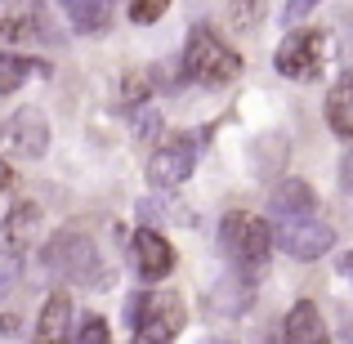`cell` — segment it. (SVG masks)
I'll list each match as a JSON object with an SVG mask.
<instances>
[{"instance_id":"obj_1","label":"cell","mask_w":353,"mask_h":344,"mask_svg":"<svg viewBox=\"0 0 353 344\" xmlns=\"http://www.w3.org/2000/svg\"><path fill=\"white\" fill-rule=\"evenodd\" d=\"M41 259H45V273L59 277V282H68V286H99V282L108 277L103 255H99L94 237H85L81 228L54 232Z\"/></svg>"},{"instance_id":"obj_2","label":"cell","mask_w":353,"mask_h":344,"mask_svg":"<svg viewBox=\"0 0 353 344\" xmlns=\"http://www.w3.org/2000/svg\"><path fill=\"white\" fill-rule=\"evenodd\" d=\"M183 72H188L197 85L219 90V85H228V81L241 77V54L219 32H210V27H192L188 45H183Z\"/></svg>"},{"instance_id":"obj_3","label":"cell","mask_w":353,"mask_h":344,"mask_svg":"<svg viewBox=\"0 0 353 344\" xmlns=\"http://www.w3.org/2000/svg\"><path fill=\"white\" fill-rule=\"evenodd\" d=\"M219 246L233 259L237 273H259L273 255V228L264 219L246 215V210H228L224 224H219Z\"/></svg>"},{"instance_id":"obj_4","label":"cell","mask_w":353,"mask_h":344,"mask_svg":"<svg viewBox=\"0 0 353 344\" xmlns=\"http://www.w3.org/2000/svg\"><path fill=\"white\" fill-rule=\"evenodd\" d=\"M188 322L174 295H157V291H139L130 300V327H134V344H174V336Z\"/></svg>"},{"instance_id":"obj_5","label":"cell","mask_w":353,"mask_h":344,"mask_svg":"<svg viewBox=\"0 0 353 344\" xmlns=\"http://www.w3.org/2000/svg\"><path fill=\"white\" fill-rule=\"evenodd\" d=\"M327 36L318 27H304V32H291L273 54V68L282 72L286 81H318L322 68H327Z\"/></svg>"},{"instance_id":"obj_6","label":"cell","mask_w":353,"mask_h":344,"mask_svg":"<svg viewBox=\"0 0 353 344\" xmlns=\"http://www.w3.org/2000/svg\"><path fill=\"white\" fill-rule=\"evenodd\" d=\"M0 152L23 156V161H36V156L50 152V121L36 108H23L0 125Z\"/></svg>"},{"instance_id":"obj_7","label":"cell","mask_w":353,"mask_h":344,"mask_svg":"<svg viewBox=\"0 0 353 344\" xmlns=\"http://www.w3.org/2000/svg\"><path fill=\"white\" fill-rule=\"evenodd\" d=\"M192 165H197V139H170L148 156V183L170 192L192 174Z\"/></svg>"},{"instance_id":"obj_8","label":"cell","mask_w":353,"mask_h":344,"mask_svg":"<svg viewBox=\"0 0 353 344\" xmlns=\"http://www.w3.org/2000/svg\"><path fill=\"white\" fill-rule=\"evenodd\" d=\"M273 241L291 259H318V255H327V250L336 246V228L322 224V219L313 215V219H295V224H277Z\"/></svg>"},{"instance_id":"obj_9","label":"cell","mask_w":353,"mask_h":344,"mask_svg":"<svg viewBox=\"0 0 353 344\" xmlns=\"http://www.w3.org/2000/svg\"><path fill=\"white\" fill-rule=\"evenodd\" d=\"M130 264L143 282H161V277L174 273V246L157 228H139L130 237Z\"/></svg>"},{"instance_id":"obj_10","label":"cell","mask_w":353,"mask_h":344,"mask_svg":"<svg viewBox=\"0 0 353 344\" xmlns=\"http://www.w3.org/2000/svg\"><path fill=\"white\" fill-rule=\"evenodd\" d=\"M45 36V9L41 0H0V41L5 45H27Z\"/></svg>"},{"instance_id":"obj_11","label":"cell","mask_w":353,"mask_h":344,"mask_svg":"<svg viewBox=\"0 0 353 344\" xmlns=\"http://www.w3.org/2000/svg\"><path fill=\"white\" fill-rule=\"evenodd\" d=\"M268 215L277 224H295V219H313L318 215V197L304 179H282L273 192H268Z\"/></svg>"},{"instance_id":"obj_12","label":"cell","mask_w":353,"mask_h":344,"mask_svg":"<svg viewBox=\"0 0 353 344\" xmlns=\"http://www.w3.org/2000/svg\"><path fill=\"white\" fill-rule=\"evenodd\" d=\"M36 224H41V206H36V201L9 206L5 224H0V250H5L9 259L27 255V250H32V237H36Z\"/></svg>"},{"instance_id":"obj_13","label":"cell","mask_w":353,"mask_h":344,"mask_svg":"<svg viewBox=\"0 0 353 344\" xmlns=\"http://www.w3.org/2000/svg\"><path fill=\"white\" fill-rule=\"evenodd\" d=\"M282 344H331V331L322 322L318 304L313 300H300L282 322Z\"/></svg>"},{"instance_id":"obj_14","label":"cell","mask_w":353,"mask_h":344,"mask_svg":"<svg viewBox=\"0 0 353 344\" xmlns=\"http://www.w3.org/2000/svg\"><path fill=\"white\" fill-rule=\"evenodd\" d=\"M72 336V295L68 291H54L45 300L41 318H36V340L32 344H68Z\"/></svg>"},{"instance_id":"obj_15","label":"cell","mask_w":353,"mask_h":344,"mask_svg":"<svg viewBox=\"0 0 353 344\" xmlns=\"http://www.w3.org/2000/svg\"><path fill=\"white\" fill-rule=\"evenodd\" d=\"M59 9L81 36H99L112 27V0H59Z\"/></svg>"},{"instance_id":"obj_16","label":"cell","mask_w":353,"mask_h":344,"mask_svg":"<svg viewBox=\"0 0 353 344\" xmlns=\"http://www.w3.org/2000/svg\"><path fill=\"white\" fill-rule=\"evenodd\" d=\"M50 63L45 59H27V54H0V94H14L27 81H45Z\"/></svg>"},{"instance_id":"obj_17","label":"cell","mask_w":353,"mask_h":344,"mask_svg":"<svg viewBox=\"0 0 353 344\" xmlns=\"http://www.w3.org/2000/svg\"><path fill=\"white\" fill-rule=\"evenodd\" d=\"M327 125L336 130L345 143H353V77L331 85V94H327Z\"/></svg>"},{"instance_id":"obj_18","label":"cell","mask_w":353,"mask_h":344,"mask_svg":"<svg viewBox=\"0 0 353 344\" xmlns=\"http://www.w3.org/2000/svg\"><path fill=\"white\" fill-rule=\"evenodd\" d=\"M250 309V282L246 277H224V282H215V291L206 295V313H246Z\"/></svg>"},{"instance_id":"obj_19","label":"cell","mask_w":353,"mask_h":344,"mask_svg":"<svg viewBox=\"0 0 353 344\" xmlns=\"http://www.w3.org/2000/svg\"><path fill=\"white\" fill-rule=\"evenodd\" d=\"M264 9H268V0H233V5H228V23H233L237 32H255V27L264 23Z\"/></svg>"},{"instance_id":"obj_20","label":"cell","mask_w":353,"mask_h":344,"mask_svg":"<svg viewBox=\"0 0 353 344\" xmlns=\"http://www.w3.org/2000/svg\"><path fill=\"white\" fill-rule=\"evenodd\" d=\"M68 344H112V336H108V322L99 318V313L81 318V327L68 336Z\"/></svg>"},{"instance_id":"obj_21","label":"cell","mask_w":353,"mask_h":344,"mask_svg":"<svg viewBox=\"0 0 353 344\" xmlns=\"http://www.w3.org/2000/svg\"><path fill=\"white\" fill-rule=\"evenodd\" d=\"M165 9H170V0H134V5H130V18H134L139 27H148V23H157Z\"/></svg>"},{"instance_id":"obj_22","label":"cell","mask_w":353,"mask_h":344,"mask_svg":"<svg viewBox=\"0 0 353 344\" xmlns=\"http://www.w3.org/2000/svg\"><path fill=\"white\" fill-rule=\"evenodd\" d=\"M309 9H318V0H286L282 5V23H300Z\"/></svg>"},{"instance_id":"obj_23","label":"cell","mask_w":353,"mask_h":344,"mask_svg":"<svg viewBox=\"0 0 353 344\" xmlns=\"http://www.w3.org/2000/svg\"><path fill=\"white\" fill-rule=\"evenodd\" d=\"M143 94H148V85H143L139 77H130V85H125V99H143Z\"/></svg>"},{"instance_id":"obj_24","label":"cell","mask_w":353,"mask_h":344,"mask_svg":"<svg viewBox=\"0 0 353 344\" xmlns=\"http://www.w3.org/2000/svg\"><path fill=\"white\" fill-rule=\"evenodd\" d=\"M14 188V170H9V161H0V192Z\"/></svg>"},{"instance_id":"obj_25","label":"cell","mask_w":353,"mask_h":344,"mask_svg":"<svg viewBox=\"0 0 353 344\" xmlns=\"http://www.w3.org/2000/svg\"><path fill=\"white\" fill-rule=\"evenodd\" d=\"M340 273H345V277H349V282H353V250H349V255H345V259H340Z\"/></svg>"},{"instance_id":"obj_26","label":"cell","mask_w":353,"mask_h":344,"mask_svg":"<svg viewBox=\"0 0 353 344\" xmlns=\"http://www.w3.org/2000/svg\"><path fill=\"white\" fill-rule=\"evenodd\" d=\"M201 344H228V340H201Z\"/></svg>"}]
</instances>
